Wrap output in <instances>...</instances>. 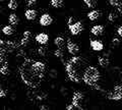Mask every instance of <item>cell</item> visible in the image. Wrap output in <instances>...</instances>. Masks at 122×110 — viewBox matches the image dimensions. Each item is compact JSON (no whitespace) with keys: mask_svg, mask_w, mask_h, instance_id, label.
<instances>
[{"mask_svg":"<svg viewBox=\"0 0 122 110\" xmlns=\"http://www.w3.org/2000/svg\"><path fill=\"white\" fill-rule=\"evenodd\" d=\"M90 64L86 58L81 56H75L71 57L65 64V69L67 73V77L71 82L79 84L82 81V75L86 68Z\"/></svg>","mask_w":122,"mask_h":110,"instance_id":"obj_1","label":"cell"},{"mask_svg":"<svg viewBox=\"0 0 122 110\" xmlns=\"http://www.w3.org/2000/svg\"><path fill=\"white\" fill-rule=\"evenodd\" d=\"M33 61L34 60L32 59H25L20 67V73L22 82L30 88L35 89L41 84L45 75L39 74L34 69L32 66Z\"/></svg>","mask_w":122,"mask_h":110,"instance_id":"obj_2","label":"cell"},{"mask_svg":"<svg viewBox=\"0 0 122 110\" xmlns=\"http://www.w3.org/2000/svg\"><path fill=\"white\" fill-rule=\"evenodd\" d=\"M100 78H101L100 70H99L97 67L89 65L86 68L85 73H83L82 82L87 86L93 87L94 89L100 90V87L98 85V82L100 81Z\"/></svg>","mask_w":122,"mask_h":110,"instance_id":"obj_3","label":"cell"},{"mask_svg":"<svg viewBox=\"0 0 122 110\" xmlns=\"http://www.w3.org/2000/svg\"><path fill=\"white\" fill-rule=\"evenodd\" d=\"M107 98L110 100L119 101L122 99V85H117L114 87V90L112 92H109L107 94Z\"/></svg>","mask_w":122,"mask_h":110,"instance_id":"obj_4","label":"cell"},{"mask_svg":"<svg viewBox=\"0 0 122 110\" xmlns=\"http://www.w3.org/2000/svg\"><path fill=\"white\" fill-rule=\"evenodd\" d=\"M83 94L81 92H75L72 96V104L75 107V109H78V110H81L83 109L82 107V101H83Z\"/></svg>","mask_w":122,"mask_h":110,"instance_id":"obj_5","label":"cell"},{"mask_svg":"<svg viewBox=\"0 0 122 110\" xmlns=\"http://www.w3.org/2000/svg\"><path fill=\"white\" fill-rule=\"evenodd\" d=\"M68 29L73 36H77L83 31V25L81 21H74L73 24L68 26Z\"/></svg>","mask_w":122,"mask_h":110,"instance_id":"obj_6","label":"cell"},{"mask_svg":"<svg viewBox=\"0 0 122 110\" xmlns=\"http://www.w3.org/2000/svg\"><path fill=\"white\" fill-rule=\"evenodd\" d=\"M66 48H67L68 53L71 54V55H76L79 52L78 45L76 44V43H74V42H72L70 39L67 40V46H66Z\"/></svg>","mask_w":122,"mask_h":110,"instance_id":"obj_7","label":"cell"},{"mask_svg":"<svg viewBox=\"0 0 122 110\" xmlns=\"http://www.w3.org/2000/svg\"><path fill=\"white\" fill-rule=\"evenodd\" d=\"M32 66H33V68H34V69H35L39 74L45 75L46 64H45L44 62H42V61H33Z\"/></svg>","mask_w":122,"mask_h":110,"instance_id":"obj_8","label":"cell"},{"mask_svg":"<svg viewBox=\"0 0 122 110\" xmlns=\"http://www.w3.org/2000/svg\"><path fill=\"white\" fill-rule=\"evenodd\" d=\"M39 22H40L41 26H48L52 25V22H53V17H52L49 13H44V14H42V16H41L40 20H39Z\"/></svg>","mask_w":122,"mask_h":110,"instance_id":"obj_9","label":"cell"},{"mask_svg":"<svg viewBox=\"0 0 122 110\" xmlns=\"http://www.w3.org/2000/svg\"><path fill=\"white\" fill-rule=\"evenodd\" d=\"M35 39L40 45H46L49 41V36L45 33H40L35 37Z\"/></svg>","mask_w":122,"mask_h":110,"instance_id":"obj_10","label":"cell"},{"mask_svg":"<svg viewBox=\"0 0 122 110\" xmlns=\"http://www.w3.org/2000/svg\"><path fill=\"white\" fill-rule=\"evenodd\" d=\"M91 47L94 51H102L103 49H104V44H103L100 40H92Z\"/></svg>","mask_w":122,"mask_h":110,"instance_id":"obj_11","label":"cell"},{"mask_svg":"<svg viewBox=\"0 0 122 110\" xmlns=\"http://www.w3.org/2000/svg\"><path fill=\"white\" fill-rule=\"evenodd\" d=\"M30 38H32V33L30 31H25L24 32V36H22V39L20 41V46L21 47H25L26 45L30 43Z\"/></svg>","mask_w":122,"mask_h":110,"instance_id":"obj_12","label":"cell"},{"mask_svg":"<svg viewBox=\"0 0 122 110\" xmlns=\"http://www.w3.org/2000/svg\"><path fill=\"white\" fill-rule=\"evenodd\" d=\"M91 33L93 34L94 36H101L103 35V33H104V26L102 25H97V26H94L93 28L91 29Z\"/></svg>","mask_w":122,"mask_h":110,"instance_id":"obj_13","label":"cell"},{"mask_svg":"<svg viewBox=\"0 0 122 110\" xmlns=\"http://www.w3.org/2000/svg\"><path fill=\"white\" fill-rule=\"evenodd\" d=\"M25 16L28 21H35L37 17V11L33 8H30L25 12Z\"/></svg>","mask_w":122,"mask_h":110,"instance_id":"obj_14","label":"cell"},{"mask_svg":"<svg viewBox=\"0 0 122 110\" xmlns=\"http://www.w3.org/2000/svg\"><path fill=\"white\" fill-rule=\"evenodd\" d=\"M87 17L90 18V21H97L98 18L101 17V11L100 10H92L87 13Z\"/></svg>","mask_w":122,"mask_h":110,"instance_id":"obj_15","label":"cell"},{"mask_svg":"<svg viewBox=\"0 0 122 110\" xmlns=\"http://www.w3.org/2000/svg\"><path fill=\"white\" fill-rule=\"evenodd\" d=\"M98 61H99L100 66H102V67H107L110 63V60L108 58V56L105 55V54H104V56H100L99 59H98Z\"/></svg>","mask_w":122,"mask_h":110,"instance_id":"obj_16","label":"cell"},{"mask_svg":"<svg viewBox=\"0 0 122 110\" xmlns=\"http://www.w3.org/2000/svg\"><path fill=\"white\" fill-rule=\"evenodd\" d=\"M8 21L10 22L11 26L18 25V22H20V17H18L15 13H10L9 16H8Z\"/></svg>","mask_w":122,"mask_h":110,"instance_id":"obj_17","label":"cell"},{"mask_svg":"<svg viewBox=\"0 0 122 110\" xmlns=\"http://www.w3.org/2000/svg\"><path fill=\"white\" fill-rule=\"evenodd\" d=\"M54 45L57 47V48H62L64 45H65V41L62 37H56L54 39Z\"/></svg>","mask_w":122,"mask_h":110,"instance_id":"obj_18","label":"cell"},{"mask_svg":"<svg viewBox=\"0 0 122 110\" xmlns=\"http://www.w3.org/2000/svg\"><path fill=\"white\" fill-rule=\"evenodd\" d=\"M50 4L54 8H61L64 5V1L63 0H51Z\"/></svg>","mask_w":122,"mask_h":110,"instance_id":"obj_19","label":"cell"},{"mask_svg":"<svg viewBox=\"0 0 122 110\" xmlns=\"http://www.w3.org/2000/svg\"><path fill=\"white\" fill-rule=\"evenodd\" d=\"M2 33L6 36H11L14 33V29L12 28V26H5L2 29Z\"/></svg>","mask_w":122,"mask_h":110,"instance_id":"obj_20","label":"cell"},{"mask_svg":"<svg viewBox=\"0 0 122 110\" xmlns=\"http://www.w3.org/2000/svg\"><path fill=\"white\" fill-rule=\"evenodd\" d=\"M0 73L3 74V75H7L9 73V68H8V65H7V62H3L2 65L0 66Z\"/></svg>","mask_w":122,"mask_h":110,"instance_id":"obj_21","label":"cell"},{"mask_svg":"<svg viewBox=\"0 0 122 110\" xmlns=\"http://www.w3.org/2000/svg\"><path fill=\"white\" fill-rule=\"evenodd\" d=\"M6 45H7V48L6 49L9 52H12L14 49H16V47H17V44L15 43V42H13V41H7Z\"/></svg>","mask_w":122,"mask_h":110,"instance_id":"obj_22","label":"cell"},{"mask_svg":"<svg viewBox=\"0 0 122 110\" xmlns=\"http://www.w3.org/2000/svg\"><path fill=\"white\" fill-rule=\"evenodd\" d=\"M18 7V1L17 0H9L8 2V8L11 10H15Z\"/></svg>","mask_w":122,"mask_h":110,"instance_id":"obj_23","label":"cell"},{"mask_svg":"<svg viewBox=\"0 0 122 110\" xmlns=\"http://www.w3.org/2000/svg\"><path fill=\"white\" fill-rule=\"evenodd\" d=\"M82 1L86 3V5L89 7V8H95L96 5H97L96 0H82Z\"/></svg>","mask_w":122,"mask_h":110,"instance_id":"obj_24","label":"cell"},{"mask_svg":"<svg viewBox=\"0 0 122 110\" xmlns=\"http://www.w3.org/2000/svg\"><path fill=\"white\" fill-rule=\"evenodd\" d=\"M6 61V49H1L0 50V62L3 63Z\"/></svg>","mask_w":122,"mask_h":110,"instance_id":"obj_25","label":"cell"},{"mask_svg":"<svg viewBox=\"0 0 122 110\" xmlns=\"http://www.w3.org/2000/svg\"><path fill=\"white\" fill-rule=\"evenodd\" d=\"M118 18V14L116 12H110L108 14V21H111V22H114Z\"/></svg>","mask_w":122,"mask_h":110,"instance_id":"obj_26","label":"cell"},{"mask_svg":"<svg viewBox=\"0 0 122 110\" xmlns=\"http://www.w3.org/2000/svg\"><path fill=\"white\" fill-rule=\"evenodd\" d=\"M109 3H110V5L113 6V7H119L122 5V2L120 1V0H109Z\"/></svg>","mask_w":122,"mask_h":110,"instance_id":"obj_27","label":"cell"},{"mask_svg":"<svg viewBox=\"0 0 122 110\" xmlns=\"http://www.w3.org/2000/svg\"><path fill=\"white\" fill-rule=\"evenodd\" d=\"M38 53H39L40 56H46L47 54V48L46 47H40L38 49Z\"/></svg>","mask_w":122,"mask_h":110,"instance_id":"obj_28","label":"cell"},{"mask_svg":"<svg viewBox=\"0 0 122 110\" xmlns=\"http://www.w3.org/2000/svg\"><path fill=\"white\" fill-rule=\"evenodd\" d=\"M54 55L56 56V57H58V58H63V52H62V50H61L60 48H58L54 52Z\"/></svg>","mask_w":122,"mask_h":110,"instance_id":"obj_29","label":"cell"},{"mask_svg":"<svg viewBox=\"0 0 122 110\" xmlns=\"http://www.w3.org/2000/svg\"><path fill=\"white\" fill-rule=\"evenodd\" d=\"M112 45L114 47L119 46V45H120V40L117 39V38H113V39H112Z\"/></svg>","mask_w":122,"mask_h":110,"instance_id":"obj_30","label":"cell"},{"mask_svg":"<svg viewBox=\"0 0 122 110\" xmlns=\"http://www.w3.org/2000/svg\"><path fill=\"white\" fill-rule=\"evenodd\" d=\"M37 4V0H28V2H26V5L28 7H33Z\"/></svg>","mask_w":122,"mask_h":110,"instance_id":"obj_31","label":"cell"},{"mask_svg":"<svg viewBox=\"0 0 122 110\" xmlns=\"http://www.w3.org/2000/svg\"><path fill=\"white\" fill-rule=\"evenodd\" d=\"M49 75H50L51 78H53V79H55L56 77H57V71L55 70V69H52L51 71H50V73H49Z\"/></svg>","mask_w":122,"mask_h":110,"instance_id":"obj_32","label":"cell"},{"mask_svg":"<svg viewBox=\"0 0 122 110\" xmlns=\"http://www.w3.org/2000/svg\"><path fill=\"white\" fill-rule=\"evenodd\" d=\"M6 96V93H5V91L3 90V88L1 86H0V98H3V97H5Z\"/></svg>","mask_w":122,"mask_h":110,"instance_id":"obj_33","label":"cell"},{"mask_svg":"<svg viewBox=\"0 0 122 110\" xmlns=\"http://www.w3.org/2000/svg\"><path fill=\"white\" fill-rule=\"evenodd\" d=\"M74 21H75L74 17H73V16H70L69 18H68V21H67V24H68V26H69V25H71V24H73Z\"/></svg>","mask_w":122,"mask_h":110,"instance_id":"obj_34","label":"cell"},{"mask_svg":"<svg viewBox=\"0 0 122 110\" xmlns=\"http://www.w3.org/2000/svg\"><path fill=\"white\" fill-rule=\"evenodd\" d=\"M4 48H5V42L0 39V50H1V49H4Z\"/></svg>","mask_w":122,"mask_h":110,"instance_id":"obj_35","label":"cell"},{"mask_svg":"<svg viewBox=\"0 0 122 110\" xmlns=\"http://www.w3.org/2000/svg\"><path fill=\"white\" fill-rule=\"evenodd\" d=\"M66 109L67 110H73V109H75V107H74V106H73V104H70V105H67L66 106Z\"/></svg>","mask_w":122,"mask_h":110,"instance_id":"obj_36","label":"cell"},{"mask_svg":"<svg viewBox=\"0 0 122 110\" xmlns=\"http://www.w3.org/2000/svg\"><path fill=\"white\" fill-rule=\"evenodd\" d=\"M117 33H118V35H119V36L122 38V26L118 28V30H117Z\"/></svg>","mask_w":122,"mask_h":110,"instance_id":"obj_37","label":"cell"},{"mask_svg":"<svg viewBox=\"0 0 122 110\" xmlns=\"http://www.w3.org/2000/svg\"><path fill=\"white\" fill-rule=\"evenodd\" d=\"M40 109L41 110H47V109H49V107H48V106H46V105H41Z\"/></svg>","mask_w":122,"mask_h":110,"instance_id":"obj_38","label":"cell"},{"mask_svg":"<svg viewBox=\"0 0 122 110\" xmlns=\"http://www.w3.org/2000/svg\"><path fill=\"white\" fill-rule=\"evenodd\" d=\"M118 12H119V13H121V14H122V5H121V6H119V7H118Z\"/></svg>","mask_w":122,"mask_h":110,"instance_id":"obj_39","label":"cell"},{"mask_svg":"<svg viewBox=\"0 0 122 110\" xmlns=\"http://www.w3.org/2000/svg\"><path fill=\"white\" fill-rule=\"evenodd\" d=\"M1 1H3V0H0V2H1Z\"/></svg>","mask_w":122,"mask_h":110,"instance_id":"obj_40","label":"cell"},{"mask_svg":"<svg viewBox=\"0 0 122 110\" xmlns=\"http://www.w3.org/2000/svg\"><path fill=\"white\" fill-rule=\"evenodd\" d=\"M0 64H2V63H1V62H0Z\"/></svg>","mask_w":122,"mask_h":110,"instance_id":"obj_41","label":"cell"}]
</instances>
